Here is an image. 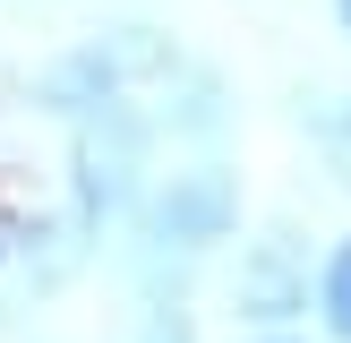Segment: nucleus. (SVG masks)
<instances>
[{"mask_svg":"<svg viewBox=\"0 0 351 343\" xmlns=\"http://www.w3.org/2000/svg\"><path fill=\"white\" fill-rule=\"evenodd\" d=\"M317 309V249L300 223H266L232 257V318L240 335H291Z\"/></svg>","mask_w":351,"mask_h":343,"instance_id":"nucleus-4","label":"nucleus"},{"mask_svg":"<svg viewBox=\"0 0 351 343\" xmlns=\"http://www.w3.org/2000/svg\"><path fill=\"white\" fill-rule=\"evenodd\" d=\"M326 9H335V34L351 43V0H326Z\"/></svg>","mask_w":351,"mask_h":343,"instance_id":"nucleus-10","label":"nucleus"},{"mask_svg":"<svg viewBox=\"0 0 351 343\" xmlns=\"http://www.w3.org/2000/svg\"><path fill=\"white\" fill-rule=\"evenodd\" d=\"M129 343H197V309H189V292H137Z\"/></svg>","mask_w":351,"mask_h":343,"instance_id":"nucleus-8","label":"nucleus"},{"mask_svg":"<svg viewBox=\"0 0 351 343\" xmlns=\"http://www.w3.org/2000/svg\"><path fill=\"white\" fill-rule=\"evenodd\" d=\"M146 120H154L163 137H189V146H215V137L232 129V86H223V78H215L206 60H180V69L163 78V95L146 103Z\"/></svg>","mask_w":351,"mask_h":343,"instance_id":"nucleus-5","label":"nucleus"},{"mask_svg":"<svg viewBox=\"0 0 351 343\" xmlns=\"http://www.w3.org/2000/svg\"><path fill=\"white\" fill-rule=\"evenodd\" d=\"M223 240H240V172L223 154H197V163L163 172L137 198V215H129V274H137V292H189V274Z\"/></svg>","mask_w":351,"mask_h":343,"instance_id":"nucleus-1","label":"nucleus"},{"mask_svg":"<svg viewBox=\"0 0 351 343\" xmlns=\"http://www.w3.org/2000/svg\"><path fill=\"white\" fill-rule=\"evenodd\" d=\"M9 257H17V223L0 215V266H9Z\"/></svg>","mask_w":351,"mask_h":343,"instance_id":"nucleus-9","label":"nucleus"},{"mask_svg":"<svg viewBox=\"0 0 351 343\" xmlns=\"http://www.w3.org/2000/svg\"><path fill=\"white\" fill-rule=\"evenodd\" d=\"M249 343H300V326H291V335H249Z\"/></svg>","mask_w":351,"mask_h":343,"instance_id":"nucleus-11","label":"nucleus"},{"mask_svg":"<svg viewBox=\"0 0 351 343\" xmlns=\"http://www.w3.org/2000/svg\"><path fill=\"white\" fill-rule=\"evenodd\" d=\"M300 137L326 154V172L351 189V86H308V95H300Z\"/></svg>","mask_w":351,"mask_h":343,"instance_id":"nucleus-6","label":"nucleus"},{"mask_svg":"<svg viewBox=\"0 0 351 343\" xmlns=\"http://www.w3.org/2000/svg\"><path fill=\"white\" fill-rule=\"evenodd\" d=\"M180 60H189V51L171 43L163 26H103V34H77V43L34 78V112H51V120L69 129V120L103 112V103H146V95H163V78H171Z\"/></svg>","mask_w":351,"mask_h":343,"instance_id":"nucleus-2","label":"nucleus"},{"mask_svg":"<svg viewBox=\"0 0 351 343\" xmlns=\"http://www.w3.org/2000/svg\"><path fill=\"white\" fill-rule=\"evenodd\" d=\"M308 318H317L326 343H351V232H335L317 249V309Z\"/></svg>","mask_w":351,"mask_h":343,"instance_id":"nucleus-7","label":"nucleus"},{"mask_svg":"<svg viewBox=\"0 0 351 343\" xmlns=\"http://www.w3.org/2000/svg\"><path fill=\"white\" fill-rule=\"evenodd\" d=\"M146 154H154V120H146V103H103V112L69 120V215H77L86 240L129 232L137 198L154 189Z\"/></svg>","mask_w":351,"mask_h":343,"instance_id":"nucleus-3","label":"nucleus"}]
</instances>
